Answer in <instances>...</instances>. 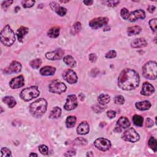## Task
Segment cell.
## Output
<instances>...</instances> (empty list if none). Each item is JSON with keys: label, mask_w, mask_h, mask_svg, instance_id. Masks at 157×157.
Segmentation results:
<instances>
[{"label": "cell", "mask_w": 157, "mask_h": 157, "mask_svg": "<svg viewBox=\"0 0 157 157\" xmlns=\"http://www.w3.org/2000/svg\"><path fill=\"white\" fill-rule=\"evenodd\" d=\"M139 76L134 70L126 68L120 74L118 78V85L123 90H132L139 85Z\"/></svg>", "instance_id": "cell-1"}, {"label": "cell", "mask_w": 157, "mask_h": 157, "mask_svg": "<svg viewBox=\"0 0 157 157\" xmlns=\"http://www.w3.org/2000/svg\"><path fill=\"white\" fill-rule=\"evenodd\" d=\"M47 103L44 98H39L30 106V113L35 118L41 117L47 110Z\"/></svg>", "instance_id": "cell-2"}, {"label": "cell", "mask_w": 157, "mask_h": 157, "mask_svg": "<svg viewBox=\"0 0 157 157\" xmlns=\"http://www.w3.org/2000/svg\"><path fill=\"white\" fill-rule=\"evenodd\" d=\"M15 41V33L9 25H6L1 32V42L6 47H11Z\"/></svg>", "instance_id": "cell-3"}, {"label": "cell", "mask_w": 157, "mask_h": 157, "mask_svg": "<svg viewBox=\"0 0 157 157\" xmlns=\"http://www.w3.org/2000/svg\"><path fill=\"white\" fill-rule=\"evenodd\" d=\"M157 64L155 61H150L147 62L142 68V74L146 79L155 80L156 79Z\"/></svg>", "instance_id": "cell-4"}, {"label": "cell", "mask_w": 157, "mask_h": 157, "mask_svg": "<svg viewBox=\"0 0 157 157\" xmlns=\"http://www.w3.org/2000/svg\"><path fill=\"white\" fill-rule=\"evenodd\" d=\"M40 95V92L38 87L36 86H32L22 90L20 94V96L25 101H29L34 98L38 97Z\"/></svg>", "instance_id": "cell-5"}, {"label": "cell", "mask_w": 157, "mask_h": 157, "mask_svg": "<svg viewBox=\"0 0 157 157\" xmlns=\"http://www.w3.org/2000/svg\"><path fill=\"white\" fill-rule=\"evenodd\" d=\"M49 91L56 94H61L66 90V85L58 80L52 81L49 86Z\"/></svg>", "instance_id": "cell-6"}, {"label": "cell", "mask_w": 157, "mask_h": 157, "mask_svg": "<svg viewBox=\"0 0 157 157\" xmlns=\"http://www.w3.org/2000/svg\"><path fill=\"white\" fill-rule=\"evenodd\" d=\"M122 138L126 141L131 142H136L139 140V134L132 128L126 130L123 134Z\"/></svg>", "instance_id": "cell-7"}, {"label": "cell", "mask_w": 157, "mask_h": 157, "mask_svg": "<svg viewBox=\"0 0 157 157\" xmlns=\"http://www.w3.org/2000/svg\"><path fill=\"white\" fill-rule=\"evenodd\" d=\"M109 22V19L107 17H98L92 20L89 23V25L92 29L96 30L106 26Z\"/></svg>", "instance_id": "cell-8"}, {"label": "cell", "mask_w": 157, "mask_h": 157, "mask_svg": "<svg viewBox=\"0 0 157 157\" xmlns=\"http://www.w3.org/2000/svg\"><path fill=\"white\" fill-rule=\"evenodd\" d=\"M94 144L95 147L103 152L108 150L111 147L110 141L107 139L100 138L95 140Z\"/></svg>", "instance_id": "cell-9"}, {"label": "cell", "mask_w": 157, "mask_h": 157, "mask_svg": "<svg viewBox=\"0 0 157 157\" xmlns=\"http://www.w3.org/2000/svg\"><path fill=\"white\" fill-rule=\"evenodd\" d=\"M77 99L76 95H71L67 97L64 108L66 110H72L73 109H75L77 107Z\"/></svg>", "instance_id": "cell-10"}, {"label": "cell", "mask_w": 157, "mask_h": 157, "mask_svg": "<svg viewBox=\"0 0 157 157\" xmlns=\"http://www.w3.org/2000/svg\"><path fill=\"white\" fill-rule=\"evenodd\" d=\"M63 77L67 82H68L70 84L76 83L78 80L76 72L72 70H67L64 71L63 74Z\"/></svg>", "instance_id": "cell-11"}, {"label": "cell", "mask_w": 157, "mask_h": 157, "mask_svg": "<svg viewBox=\"0 0 157 157\" xmlns=\"http://www.w3.org/2000/svg\"><path fill=\"white\" fill-rule=\"evenodd\" d=\"M146 18V13L142 9L136 10L129 14L128 20L131 22H134L138 19H144Z\"/></svg>", "instance_id": "cell-12"}, {"label": "cell", "mask_w": 157, "mask_h": 157, "mask_svg": "<svg viewBox=\"0 0 157 157\" xmlns=\"http://www.w3.org/2000/svg\"><path fill=\"white\" fill-rule=\"evenodd\" d=\"M25 85L24 78L22 76H19L13 78L9 82V86L12 89H17L23 87Z\"/></svg>", "instance_id": "cell-13"}, {"label": "cell", "mask_w": 157, "mask_h": 157, "mask_svg": "<svg viewBox=\"0 0 157 157\" xmlns=\"http://www.w3.org/2000/svg\"><path fill=\"white\" fill-rule=\"evenodd\" d=\"M64 52L61 49H58L55 51L48 52L46 54V57L50 60H58L61 59L64 55Z\"/></svg>", "instance_id": "cell-14"}, {"label": "cell", "mask_w": 157, "mask_h": 157, "mask_svg": "<svg viewBox=\"0 0 157 157\" xmlns=\"http://www.w3.org/2000/svg\"><path fill=\"white\" fill-rule=\"evenodd\" d=\"M155 92V88L149 82H144L142 85L141 93L144 96H150Z\"/></svg>", "instance_id": "cell-15"}, {"label": "cell", "mask_w": 157, "mask_h": 157, "mask_svg": "<svg viewBox=\"0 0 157 157\" xmlns=\"http://www.w3.org/2000/svg\"><path fill=\"white\" fill-rule=\"evenodd\" d=\"M21 70V64L17 61H13L9 65L8 68V73H18Z\"/></svg>", "instance_id": "cell-16"}, {"label": "cell", "mask_w": 157, "mask_h": 157, "mask_svg": "<svg viewBox=\"0 0 157 157\" xmlns=\"http://www.w3.org/2000/svg\"><path fill=\"white\" fill-rule=\"evenodd\" d=\"M50 6L60 16H64L67 12V10L65 8L60 6L58 3L55 2L51 3Z\"/></svg>", "instance_id": "cell-17"}, {"label": "cell", "mask_w": 157, "mask_h": 157, "mask_svg": "<svg viewBox=\"0 0 157 157\" xmlns=\"http://www.w3.org/2000/svg\"><path fill=\"white\" fill-rule=\"evenodd\" d=\"M132 48H142L147 46V42L144 38L135 39L131 44Z\"/></svg>", "instance_id": "cell-18"}, {"label": "cell", "mask_w": 157, "mask_h": 157, "mask_svg": "<svg viewBox=\"0 0 157 157\" xmlns=\"http://www.w3.org/2000/svg\"><path fill=\"white\" fill-rule=\"evenodd\" d=\"M56 71V69L54 67L51 66H44L40 70V73L41 75L44 76H52L55 74Z\"/></svg>", "instance_id": "cell-19"}, {"label": "cell", "mask_w": 157, "mask_h": 157, "mask_svg": "<svg viewBox=\"0 0 157 157\" xmlns=\"http://www.w3.org/2000/svg\"><path fill=\"white\" fill-rule=\"evenodd\" d=\"M90 130L89 125L87 122H81L77 128V132L81 135H85L88 133Z\"/></svg>", "instance_id": "cell-20"}, {"label": "cell", "mask_w": 157, "mask_h": 157, "mask_svg": "<svg viewBox=\"0 0 157 157\" xmlns=\"http://www.w3.org/2000/svg\"><path fill=\"white\" fill-rule=\"evenodd\" d=\"M130 122L129 120L125 117H121L117 122V126L118 127H116L118 129H120V130L122 129H125L128 128L130 126Z\"/></svg>", "instance_id": "cell-21"}, {"label": "cell", "mask_w": 157, "mask_h": 157, "mask_svg": "<svg viewBox=\"0 0 157 157\" xmlns=\"http://www.w3.org/2000/svg\"><path fill=\"white\" fill-rule=\"evenodd\" d=\"M28 33V28L25 27H21L17 30V36L19 42L23 41L24 38Z\"/></svg>", "instance_id": "cell-22"}, {"label": "cell", "mask_w": 157, "mask_h": 157, "mask_svg": "<svg viewBox=\"0 0 157 157\" xmlns=\"http://www.w3.org/2000/svg\"><path fill=\"white\" fill-rule=\"evenodd\" d=\"M142 29L139 26H133L128 28L127 29V34L129 36H136L140 33Z\"/></svg>", "instance_id": "cell-23"}, {"label": "cell", "mask_w": 157, "mask_h": 157, "mask_svg": "<svg viewBox=\"0 0 157 157\" xmlns=\"http://www.w3.org/2000/svg\"><path fill=\"white\" fill-rule=\"evenodd\" d=\"M136 107L140 110H146L150 108L151 103L148 101H144L138 102L136 104Z\"/></svg>", "instance_id": "cell-24"}, {"label": "cell", "mask_w": 157, "mask_h": 157, "mask_svg": "<svg viewBox=\"0 0 157 157\" xmlns=\"http://www.w3.org/2000/svg\"><path fill=\"white\" fill-rule=\"evenodd\" d=\"M63 61L67 66L71 67V68H74L76 66V61L75 59L71 55H66L64 57Z\"/></svg>", "instance_id": "cell-25"}, {"label": "cell", "mask_w": 157, "mask_h": 157, "mask_svg": "<svg viewBox=\"0 0 157 157\" xmlns=\"http://www.w3.org/2000/svg\"><path fill=\"white\" fill-rule=\"evenodd\" d=\"M61 115V109L59 107H55L51 110L49 115V118L58 119L60 117Z\"/></svg>", "instance_id": "cell-26"}, {"label": "cell", "mask_w": 157, "mask_h": 157, "mask_svg": "<svg viewBox=\"0 0 157 157\" xmlns=\"http://www.w3.org/2000/svg\"><path fill=\"white\" fill-rule=\"evenodd\" d=\"M110 97L109 95L107 94H102L99 96L98 98V101L100 103V104L102 106L106 105L110 102Z\"/></svg>", "instance_id": "cell-27"}, {"label": "cell", "mask_w": 157, "mask_h": 157, "mask_svg": "<svg viewBox=\"0 0 157 157\" xmlns=\"http://www.w3.org/2000/svg\"><path fill=\"white\" fill-rule=\"evenodd\" d=\"M3 101L5 104H6L9 108H13L16 105V103H17L14 98L12 96H10L3 98Z\"/></svg>", "instance_id": "cell-28"}, {"label": "cell", "mask_w": 157, "mask_h": 157, "mask_svg": "<svg viewBox=\"0 0 157 157\" xmlns=\"http://www.w3.org/2000/svg\"><path fill=\"white\" fill-rule=\"evenodd\" d=\"M59 34H60V28L57 27H55L51 28L47 32L48 36L52 38H57L59 36Z\"/></svg>", "instance_id": "cell-29"}, {"label": "cell", "mask_w": 157, "mask_h": 157, "mask_svg": "<svg viewBox=\"0 0 157 157\" xmlns=\"http://www.w3.org/2000/svg\"><path fill=\"white\" fill-rule=\"evenodd\" d=\"M76 123V117L75 116H69L66 119V127L68 128H71L74 127Z\"/></svg>", "instance_id": "cell-30"}, {"label": "cell", "mask_w": 157, "mask_h": 157, "mask_svg": "<svg viewBox=\"0 0 157 157\" xmlns=\"http://www.w3.org/2000/svg\"><path fill=\"white\" fill-rule=\"evenodd\" d=\"M132 122L133 123L137 126H142L143 125L144 119L138 115L134 116L132 117Z\"/></svg>", "instance_id": "cell-31"}, {"label": "cell", "mask_w": 157, "mask_h": 157, "mask_svg": "<svg viewBox=\"0 0 157 157\" xmlns=\"http://www.w3.org/2000/svg\"><path fill=\"white\" fill-rule=\"evenodd\" d=\"M81 29H82L81 24L80 22H76V23L73 26L71 30V33L73 34H76L80 32Z\"/></svg>", "instance_id": "cell-32"}, {"label": "cell", "mask_w": 157, "mask_h": 157, "mask_svg": "<svg viewBox=\"0 0 157 157\" xmlns=\"http://www.w3.org/2000/svg\"><path fill=\"white\" fill-rule=\"evenodd\" d=\"M42 64V60L40 58H36L30 63V65L33 69H38Z\"/></svg>", "instance_id": "cell-33"}, {"label": "cell", "mask_w": 157, "mask_h": 157, "mask_svg": "<svg viewBox=\"0 0 157 157\" xmlns=\"http://www.w3.org/2000/svg\"><path fill=\"white\" fill-rule=\"evenodd\" d=\"M149 146L150 149H152L155 152H156L157 150V143H156V140L153 138L151 137L149 141L148 142Z\"/></svg>", "instance_id": "cell-34"}, {"label": "cell", "mask_w": 157, "mask_h": 157, "mask_svg": "<svg viewBox=\"0 0 157 157\" xmlns=\"http://www.w3.org/2000/svg\"><path fill=\"white\" fill-rule=\"evenodd\" d=\"M35 4V1H32V0H28V1H23L21 2V5L25 8H30L33 6Z\"/></svg>", "instance_id": "cell-35"}, {"label": "cell", "mask_w": 157, "mask_h": 157, "mask_svg": "<svg viewBox=\"0 0 157 157\" xmlns=\"http://www.w3.org/2000/svg\"><path fill=\"white\" fill-rule=\"evenodd\" d=\"M149 26L153 32H156L157 26V20L156 18L150 20L149 21Z\"/></svg>", "instance_id": "cell-36"}, {"label": "cell", "mask_w": 157, "mask_h": 157, "mask_svg": "<svg viewBox=\"0 0 157 157\" xmlns=\"http://www.w3.org/2000/svg\"><path fill=\"white\" fill-rule=\"evenodd\" d=\"M1 152H2V157L4 156H11V151L6 148V147H3L1 149Z\"/></svg>", "instance_id": "cell-37"}, {"label": "cell", "mask_w": 157, "mask_h": 157, "mask_svg": "<svg viewBox=\"0 0 157 157\" xmlns=\"http://www.w3.org/2000/svg\"><path fill=\"white\" fill-rule=\"evenodd\" d=\"M39 150L40 152V153L42 155H47L49 153V149L47 147V146H45V145H41L39 147Z\"/></svg>", "instance_id": "cell-38"}, {"label": "cell", "mask_w": 157, "mask_h": 157, "mask_svg": "<svg viewBox=\"0 0 157 157\" xmlns=\"http://www.w3.org/2000/svg\"><path fill=\"white\" fill-rule=\"evenodd\" d=\"M120 14H121L122 17L123 19H125V20H128V17L129 16V12L128 10L127 9H126V8H123L121 10Z\"/></svg>", "instance_id": "cell-39"}, {"label": "cell", "mask_w": 157, "mask_h": 157, "mask_svg": "<svg viewBox=\"0 0 157 157\" xmlns=\"http://www.w3.org/2000/svg\"><path fill=\"white\" fill-rule=\"evenodd\" d=\"M125 103V98L122 95H117L115 98V103L117 104H123Z\"/></svg>", "instance_id": "cell-40"}, {"label": "cell", "mask_w": 157, "mask_h": 157, "mask_svg": "<svg viewBox=\"0 0 157 157\" xmlns=\"http://www.w3.org/2000/svg\"><path fill=\"white\" fill-rule=\"evenodd\" d=\"M117 56V53L115 51H110L106 54V58H113Z\"/></svg>", "instance_id": "cell-41"}, {"label": "cell", "mask_w": 157, "mask_h": 157, "mask_svg": "<svg viewBox=\"0 0 157 157\" xmlns=\"http://www.w3.org/2000/svg\"><path fill=\"white\" fill-rule=\"evenodd\" d=\"M12 3H13V1H5L3 2L2 6L4 9H6L8 7H9Z\"/></svg>", "instance_id": "cell-42"}, {"label": "cell", "mask_w": 157, "mask_h": 157, "mask_svg": "<svg viewBox=\"0 0 157 157\" xmlns=\"http://www.w3.org/2000/svg\"><path fill=\"white\" fill-rule=\"evenodd\" d=\"M107 3V5L109 7H116L117 6L119 3V1H111V2H106Z\"/></svg>", "instance_id": "cell-43"}, {"label": "cell", "mask_w": 157, "mask_h": 157, "mask_svg": "<svg viewBox=\"0 0 157 157\" xmlns=\"http://www.w3.org/2000/svg\"><path fill=\"white\" fill-rule=\"evenodd\" d=\"M107 116L110 119H114L116 117V112L114 110H109L107 113Z\"/></svg>", "instance_id": "cell-44"}, {"label": "cell", "mask_w": 157, "mask_h": 157, "mask_svg": "<svg viewBox=\"0 0 157 157\" xmlns=\"http://www.w3.org/2000/svg\"><path fill=\"white\" fill-rule=\"evenodd\" d=\"M153 125V120L150 118H147L146 120V126L147 128H150Z\"/></svg>", "instance_id": "cell-45"}, {"label": "cell", "mask_w": 157, "mask_h": 157, "mask_svg": "<svg viewBox=\"0 0 157 157\" xmlns=\"http://www.w3.org/2000/svg\"><path fill=\"white\" fill-rule=\"evenodd\" d=\"M89 60L92 63H95L97 60V56L95 54H91L89 55Z\"/></svg>", "instance_id": "cell-46"}, {"label": "cell", "mask_w": 157, "mask_h": 157, "mask_svg": "<svg viewBox=\"0 0 157 157\" xmlns=\"http://www.w3.org/2000/svg\"><path fill=\"white\" fill-rule=\"evenodd\" d=\"M81 140V138H77L76 140V142H77V144L79 145H85L87 144V141L85 140L84 139H82V141H80Z\"/></svg>", "instance_id": "cell-47"}, {"label": "cell", "mask_w": 157, "mask_h": 157, "mask_svg": "<svg viewBox=\"0 0 157 157\" xmlns=\"http://www.w3.org/2000/svg\"><path fill=\"white\" fill-rule=\"evenodd\" d=\"M155 9L156 8L154 6H149L147 8V10L150 13H153L155 11Z\"/></svg>", "instance_id": "cell-48"}, {"label": "cell", "mask_w": 157, "mask_h": 157, "mask_svg": "<svg viewBox=\"0 0 157 157\" xmlns=\"http://www.w3.org/2000/svg\"><path fill=\"white\" fill-rule=\"evenodd\" d=\"M93 109H94V110H96V109H98V113H100V112H101L102 110H104V109H103L102 107H101L100 106H95V107H93Z\"/></svg>", "instance_id": "cell-49"}, {"label": "cell", "mask_w": 157, "mask_h": 157, "mask_svg": "<svg viewBox=\"0 0 157 157\" xmlns=\"http://www.w3.org/2000/svg\"><path fill=\"white\" fill-rule=\"evenodd\" d=\"M83 3L87 6H91L93 3V1H85V2H83Z\"/></svg>", "instance_id": "cell-50"}, {"label": "cell", "mask_w": 157, "mask_h": 157, "mask_svg": "<svg viewBox=\"0 0 157 157\" xmlns=\"http://www.w3.org/2000/svg\"><path fill=\"white\" fill-rule=\"evenodd\" d=\"M38 154L36 153H31V154H30V156H38Z\"/></svg>", "instance_id": "cell-51"}, {"label": "cell", "mask_w": 157, "mask_h": 157, "mask_svg": "<svg viewBox=\"0 0 157 157\" xmlns=\"http://www.w3.org/2000/svg\"><path fill=\"white\" fill-rule=\"evenodd\" d=\"M104 31H107V30H110V27H107V28H104L103 30Z\"/></svg>", "instance_id": "cell-52"}]
</instances>
